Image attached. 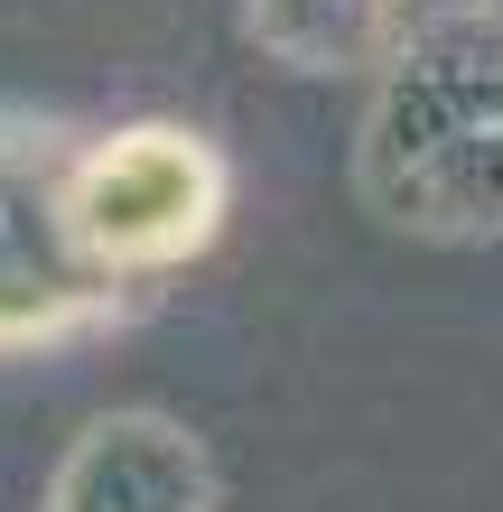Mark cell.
I'll return each mask as SVG.
<instances>
[{
    "instance_id": "6da1fadb",
    "label": "cell",
    "mask_w": 503,
    "mask_h": 512,
    "mask_svg": "<svg viewBox=\"0 0 503 512\" xmlns=\"http://www.w3.org/2000/svg\"><path fill=\"white\" fill-rule=\"evenodd\" d=\"M224 215V168L196 131H168V122H140V131H112L75 159V187H66V243L84 252L94 280H122V270H159V261H187Z\"/></svg>"
}]
</instances>
